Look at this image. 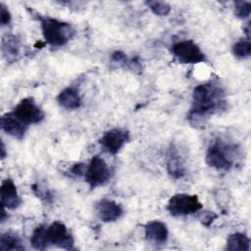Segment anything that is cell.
<instances>
[{
  "label": "cell",
  "instance_id": "cell-1",
  "mask_svg": "<svg viewBox=\"0 0 251 251\" xmlns=\"http://www.w3.org/2000/svg\"><path fill=\"white\" fill-rule=\"evenodd\" d=\"M226 108L225 92L221 86L212 82L202 83L193 89L192 105L187 116L193 126H204L211 115L220 113Z\"/></svg>",
  "mask_w": 251,
  "mask_h": 251
},
{
  "label": "cell",
  "instance_id": "cell-2",
  "mask_svg": "<svg viewBox=\"0 0 251 251\" xmlns=\"http://www.w3.org/2000/svg\"><path fill=\"white\" fill-rule=\"evenodd\" d=\"M37 19L40 22L42 35L50 46L61 47L67 44L75 34L74 26L67 22L41 15H37Z\"/></svg>",
  "mask_w": 251,
  "mask_h": 251
},
{
  "label": "cell",
  "instance_id": "cell-3",
  "mask_svg": "<svg viewBox=\"0 0 251 251\" xmlns=\"http://www.w3.org/2000/svg\"><path fill=\"white\" fill-rule=\"evenodd\" d=\"M236 148L221 138L212 142L206 152V164L217 171H228L233 167Z\"/></svg>",
  "mask_w": 251,
  "mask_h": 251
},
{
  "label": "cell",
  "instance_id": "cell-4",
  "mask_svg": "<svg viewBox=\"0 0 251 251\" xmlns=\"http://www.w3.org/2000/svg\"><path fill=\"white\" fill-rule=\"evenodd\" d=\"M202 207L198 196L188 193L174 194L167 204V210L173 217L192 215L198 213Z\"/></svg>",
  "mask_w": 251,
  "mask_h": 251
},
{
  "label": "cell",
  "instance_id": "cell-5",
  "mask_svg": "<svg viewBox=\"0 0 251 251\" xmlns=\"http://www.w3.org/2000/svg\"><path fill=\"white\" fill-rule=\"evenodd\" d=\"M171 52L180 64H199L206 61L201 48L193 40H181L171 46Z\"/></svg>",
  "mask_w": 251,
  "mask_h": 251
},
{
  "label": "cell",
  "instance_id": "cell-6",
  "mask_svg": "<svg viewBox=\"0 0 251 251\" xmlns=\"http://www.w3.org/2000/svg\"><path fill=\"white\" fill-rule=\"evenodd\" d=\"M111 177L110 169L103 158L95 155L87 165L84 178L90 188L105 185Z\"/></svg>",
  "mask_w": 251,
  "mask_h": 251
},
{
  "label": "cell",
  "instance_id": "cell-7",
  "mask_svg": "<svg viewBox=\"0 0 251 251\" xmlns=\"http://www.w3.org/2000/svg\"><path fill=\"white\" fill-rule=\"evenodd\" d=\"M45 234L48 246L53 245L66 250L74 249V237L66 225L62 222L56 221L46 226Z\"/></svg>",
  "mask_w": 251,
  "mask_h": 251
},
{
  "label": "cell",
  "instance_id": "cell-8",
  "mask_svg": "<svg viewBox=\"0 0 251 251\" xmlns=\"http://www.w3.org/2000/svg\"><path fill=\"white\" fill-rule=\"evenodd\" d=\"M12 112L18 119H20L27 126L31 124H38L45 117L43 110L31 97H25L22 99L15 106Z\"/></svg>",
  "mask_w": 251,
  "mask_h": 251
},
{
  "label": "cell",
  "instance_id": "cell-9",
  "mask_svg": "<svg viewBox=\"0 0 251 251\" xmlns=\"http://www.w3.org/2000/svg\"><path fill=\"white\" fill-rule=\"evenodd\" d=\"M129 132L123 128H112L104 132L99 142L103 150L110 154L119 153L129 141Z\"/></svg>",
  "mask_w": 251,
  "mask_h": 251
},
{
  "label": "cell",
  "instance_id": "cell-10",
  "mask_svg": "<svg viewBox=\"0 0 251 251\" xmlns=\"http://www.w3.org/2000/svg\"><path fill=\"white\" fill-rule=\"evenodd\" d=\"M98 218L104 223H112L119 220L124 213L122 206L111 199H101L94 207Z\"/></svg>",
  "mask_w": 251,
  "mask_h": 251
},
{
  "label": "cell",
  "instance_id": "cell-11",
  "mask_svg": "<svg viewBox=\"0 0 251 251\" xmlns=\"http://www.w3.org/2000/svg\"><path fill=\"white\" fill-rule=\"evenodd\" d=\"M1 127L7 134L17 139H22L25 136L28 126L18 119L11 111L1 117Z\"/></svg>",
  "mask_w": 251,
  "mask_h": 251
},
{
  "label": "cell",
  "instance_id": "cell-12",
  "mask_svg": "<svg viewBox=\"0 0 251 251\" xmlns=\"http://www.w3.org/2000/svg\"><path fill=\"white\" fill-rule=\"evenodd\" d=\"M144 235L147 241L154 244H164L169 237L167 226L158 220L150 221L144 226Z\"/></svg>",
  "mask_w": 251,
  "mask_h": 251
},
{
  "label": "cell",
  "instance_id": "cell-13",
  "mask_svg": "<svg viewBox=\"0 0 251 251\" xmlns=\"http://www.w3.org/2000/svg\"><path fill=\"white\" fill-rule=\"evenodd\" d=\"M1 202L5 209L14 210L18 208L22 199L18 193V189L16 184L11 178H6L1 183Z\"/></svg>",
  "mask_w": 251,
  "mask_h": 251
},
{
  "label": "cell",
  "instance_id": "cell-14",
  "mask_svg": "<svg viewBox=\"0 0 251 251\" xmlns=\"http://www.w3.org/2000/svg\"><path fill=\"white\" fill-rule=\"evenodd\" d=\"M59 105L66 110H75L81 105V97L78 90L73 86L64 88L58 95Z\"/></svg>",
  "mask_w": 251,
  "mask_h": 251
},
{
  "label": "cell",
  "instance_id": "cell-15",
  "mask_svg": "<svg viewBox=\"0 0 251 251\" xmlns=\"http://www.w3.org/2000/svg\"><path fill=\"white\" fill-rule=\"evenodd\" d=\"M2 54L8 62H13L20 54V40L16 35L7 34L2 38Z\"/></svg>",
  "mask_w": 251,
  "mask_h": 251
},
{
  "label": "cell",
  "instance_id": "cell-16",
  "mask_svg": "<svg viewBox=\"0 0 251 251\" xmlns=\"http://www.w3.org/2000/svg\"><path fill=\"white\" fill-rule=\"evenodd\" d=\"M167 172L175 179H179L185 175L184 162L176 151L172 152L168 158Z\"/></svg>",
  "mask_w": 251,
  "mask_h": 251
},
{
  "label": "cell",
  "instance_id": "cell-17",
  "mask_svg": "<svg viewBox=\"0 0 251 251\" xmlns=\"http://www.w3.org/2000/svg\"><path fill=\"white\" fill-rule=\"evenodd\" d=\"M226 250L230 251H249L250 239L242 232H234L228 235L226 243Z\"/></svg>",
  "mask_w": 251,
  "mask_h": 251
},
{
  "label": "cell",
  "instance_id": "cell-18",
  "mask_svg": "<svg viewBox=\"0 0 251 251\" xmlns=\"http://www.w3.org/2000/svg\"><path fill=\"white\" fill-rule=\"evenodd\" d=\"M21 238L13 232H4L0 236V250L3 251H16L24 250Z\"/></svg>",
  "mask_w": 251,
  "mask_h": 251
},
{
  "label": "cell",
  "instance_id": "cell-19",
  "mask_svg": "<svg viewBox=\"0 0 251 251\" xmlns=\"http://www.w3.org/2000/svg\"><path fill=\"white\" fill-rule=\"evenodd\" d=\"M45 229H46V226L44 225H40L33 229L32 234L30 236V244L34 249L44 250L48 247Z\"/></svg>",
  "mask_w": 251,
  "mask_h": 251
},
{
  "label": "cell",
  "instance_id": "cell-20",
  "mask_svg": "<svg viewBox=\"0 0 251 251\" xmlns=\"http://www.w3.org/2000/svg\"><path fill=\"white\" fill-rule=\"evenodd\" d=\"M232 54L239 59L248 58L251 54V42L250 39H240L236 41L231 48Z\"/></svg>",
  "mask_w": 251,
  "mask_h": 251
},
{
  "label": "cell",
  "instance_id": "cell-21",
  "mask_svg": "<svg viewBox=\"0 0 251 251\" xmlns=\"http://www.w3.org/2000/svg\"><path fill=\"white\" fill-rule=\"evenodd\" d=\"M145 4L153 14L159 17H164L170 14L171 6L165 1H146Z\"/></svg>",
  "mask_w": 251,
  "mask_h": 251
},
{
  "label": "cell",
  "instance_id": "cell-22",
  "mask_svg": "<svg viewBox=\"0 0 251 251\" xmlns=\"http://www.w3.org/2000/svg\"><path fill=\"white\" fill-rule=\"evenodd\" d=\"M251 2L249 1H235L234 2V15L241 20L250 16Z\"/></svg>",
  "mask_w": 251,
  "mask_h": 251
},
{
  "label": "cell",
  "instance_id": "cell-23",
  "mask_svg": "<svg viewBox=\"0 0 251 251\" xmlns=\"http://www.w3.org/2000/svg\"><path fill=\"white\" fill-rule=\"evenodd\" d=\"M34 194L40 198L43 202H46V203H50L52 201V195L51 193L47 190V188L45 187H41L39 184H33L31 186Z\"/></svg>",
  "mask_w": 251,
  "mask_h": 251
},
{
  "label": "cell",
  "instance_id": "cell-24",
  "mask_svg": "<svg viewBox=\"0 0 251 251\" xmlns=\"http://www.w3.org/2000/svg\"><path fill=\"white\" fill-rule=\"evenodd\" d=\"M218 218V215L215 214L214 212H211V211H202L199 216H198V219L200 221V223L204 226H207L209 227L212 223Z\"/></svg>",
  "mask_w": 251,
  "mask_h": 251
},
{
  "label": "cell",
  "instance_id": "cell-25",
  "mask_svg": "<svg viewBox=\"0 0 251 251\" xmlns=\"http://www.w3.org/2000/svg\"><path fill=\"white\" fill-rule=\"evenodd\" d=\"M11 19H12V16H11L10 11L8 10V8L3 3H1L0 4V23H1V25L2 26L7 25L11 22Z\"/></svg>",
  "mask_w": 251,
  "mask_h": 251
},
{
  "label": "cell",
  "instance_id": "cell-26",
  "mask_svg": "<svg viewBox=\"0 0 251 251\" xmlns=\"http://www.w3.org/2000/svg\"><path fill=\"white\" fill-rule=\"evenodd\" d=\"M111 62H112V64L118 65V67L126 65V56L122 51H115L111 55Z\"/></svg>",
  "mask_w": 251,
  "mask_h": 251
},
{
  "label": "cell",
  "instance_id": "cell-27",
  "mask_svg": "<svg viewBox=\"0 0 251 251\" xmlns=\"http://www.w3.org/2000/svg\"><path fill=\"white\" fill-rule=\"evenodd\" d=\"M86 168H87V165H85L84 163H75L70 169V173L74 176H81L85 175Z\"/></svg>",
  "mask_w": 251,
  "mask_h": 251
},
{
  "label": "cell",
  "instance_id": "cell-28",
  "mask_svg": "<svg viewBox=\"0 0 251 251\" xmlns=\"http://www.w3.org/2000/svg\"><path fill=\"white\" fill-rule=\"evenodd\" d=\"M129 68L132 71H141V65L140 63L137 61V58L133 59L130 63H129Z\"/></svg>",
  "mask_w": 251,
  "mask_h": 251
},
{
  "label": "cell",
  "instance_id": "cell-29",
  "mask_svg": "<svg viewBox=\"0 0 251 251\" xmlns=\"http://www.w3.org/2000/svg\"><path fill=\"white\" fill-rule=\"evenodd\" d=\"M6 157V149H5V145L4 142L1 141V159H4Z\"/></svg>",
  "mask_w": 251,
  "mask_h": 251
}]
</instances>
